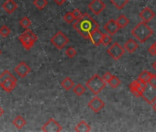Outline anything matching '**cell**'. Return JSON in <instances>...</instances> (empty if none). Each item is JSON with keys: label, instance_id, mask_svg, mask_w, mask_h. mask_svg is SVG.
Here are the masks:
<instances>
[{"label": "cell", "instance_id": "obj_1", "mask_svg": "<svg viewBox=\"0 0 156 132\" xmlns=\"http://www.w3.org/2000/svg\"><path fill=\"white\" fill-rule=\"evenodd\" d=\"M98 23L88 14H83V16L75 20L73 28L82 36L85 40H89L90 34L93 30L98 29Z\"/></svg>", "mask_w": 156, "mask_h": 132}, {"label": "cell", "instance_id": "obj_2", "mask_svg": "<svg viewBox=\"0 0 156 132\" xmlns=\"http://www.w3.org/2000/svg\"><path fill=\"white\" fill-rule=\"evenodd\" d=\"M131 34L137 38V40L143 43L145 41H147L151 35L153 34V31L151 30V28L144 21H141L140 23L137 24V26H135L132 30H131Z\"/></svg>", "mask_w": 156, "mask_h": 132}, {"label": "cell", "instance_id": "obj_3", "mask_svg": "<svg viewBox=\"0 0 156 132\" xmlns=\"http://www.w3.org/2000/svg\"><path fill=\"white\" fill-rule=\"evenodd\" d=\"M17 82V78L9 70L4 71L0 75V87L7 93H11L15 89Z\"/></svg>", "mask_w": 156, "mask_h": 132}, {"label": "cell", "instance_id": "obj_4", "mask_svg": "<svg viewBox=\"0 0 156 132\" xmlns=\"http://www.w3.org/2000/svg\"><path fill=\"white\" fill-rule=\"evenodd\" d=\"M106 85H107V83L98 75H94L86 83V86L96 96L98 95L106 87Z\"/></svg>", "mask_w": 156, "mask_h": 132}, {"label": "cell", "instance_id": "obj_5", "mask_svg": "<svg viewBox=\"0 0 156 132\" xmlns=\"http://www.w3.org/2000/svg\"><path fill=\"white\" fill-rule=\"evenodd\" d=\"M19 40L20 41V43L22 44V46L26 50H29L34 46V44L37 41L38 38H37L36 34L33 31H31L30 30L28 29V30H26L25 32H23L22 34H20L19 36Z\"/></svg>", "mask_w": 156, "mask_h": 132}, {"label": "cell", "instance_id": "obj_6", "mask_svg": "<svg viewBox=\"0 0 156 132\" xmlns=\"http://www.w3.org/2000/svg\"><path fill=\"white\" fill-rule=\"evenodd\" d=\"M51 42L58 50H62L69 43V39L62 31H58L51 38Z\"/></svg>", "mask_w": 156, "mask_h": 132}, {"label": "cell", "instance_id": "obj_7", "mask_svg": "<svg viewBox=\"0 0 156 132\" xmlns=\"http://www.w3.org/2000/svg\"><path fill=\"white\" fill-rule=\"evenodd\" d=\"M108 53L115 60L118 61L119 60L122 55L125 53V49L124 47H122L119 42H115L113 43L108 49Z\"/></svg>", "mask_w": 156, "mask_h": 132}, {"label": "cell", "instance_id": "obj_8", "mask_svg": "<svg viewBox=\"0 0 156 132\" xmlns=\"http://www.w3.org/2000/svg\"><path fill=\"white\" fill-rule=\"evenodd\" d=\"M42 131L46 132H59L62 130V127L61 125L54 119V118H50L41 127Z\"/></svg>", "mask_w": 156, "mask_h": 132}, {"label": "cell", "instance_id": "obj_9", "mask_svg": "<svg viewBox=\"0 0 156 132\" xmlns=\"http://www.w3.org/2000/svg\"><path fill=\"white\" fill-rule=\"evenodd\" d=\"M142 98L150 105H151L153 102L156 101V87H152L151 85H148L145 89V91L141 95Z\"/></svg>", "mask_w": 156, "mask_h": 132}, {"label": "cell", "instance_id": "obj_10", "mask_svg": "<svg viewBox=\"0 0 156 132\" xmlns=\"http://www.w3.org/2000/svg\"><path fill=\"white\" fill-rule=\"evenodd\" d=\"M88 9L97 16L100 15L106 9V4L102 0H93L88 5Z\"/></svg>", "mask_w": 156, "mask_h": 132}, {"label": "cell", "instance_id": "obj_11", "mask_svg": "<svg viewBox=\"0 0 156 132\" xmlns=\"http://www.w3.org/2000/svg\"><path fill=\"white\" fill-rule=\"evenodd\" d=\"M88 107L92 109V111H94L95 113H98L105 107V103L98 96H95L89 101Z\"/></svg>", "mask_w": 156, "mask_h": 132}, {"label": "cell", "instance_id": "obj_12", "mask_svg": "<svg viewBox=\"0 0 156 132\" xmlns=\"http://www.w3.org/2000/svg\"><path fill=\"white\" fill-rule=\"evenodd\" d=\"M31 69L30 66L25 62V61H21L20 62L15 68V72L16 74L20 77V78H25L30 73Z\"/></svg>", "mask_w": 156, "mask_h": 132}, {"label": "cell", "instance_id": "obj_13", "mask_svg": "<svg viewBox=\"0 0 156 132\" xmlns=\"http://www.w3.org/2000/svg\"><path fill=\"white\" fill-rule=\"evenodd\" d=\"M104 29H105V30L107 31V33L109 34V35H111V36H112V35H115V34L119 30V27L118 26L117 21H116L115 19H110V20H108V21L105 24Z\"/></svg>", "mask_w": 156, "mask_h": 132}, {"label": "cell", "instance_id": "obj_14", "mask_svg": "<svg viewBox=\"0 0 156 132\" xmlns=\"http://www.w3.org/2000/svg\"><path fill=\"white\" fill-rule=\"evenodd\" d=\"M103 35L104 33H102L98 29L93 30L90 34V37H89V40H91V42L96 45V46H99L101 44V41H102V39H103Z\"/></svg>", "mask_w": 156, "mask_h": 132}, {"label": "cell", "instance_id": "obj_15", "mask_svg": "<svg viewBox=\"0 0 156 132\" xmlns=\"http://www.w3.org/2000/svg\"><path fill=\"white\" fill-rule=\"evenodd\" d=\"M155 17V13L150 9V8H145L144 9L141 10V12L140 13V18L142 19V21L148 23L150 22L151 19H153Z\"/></svg>", "mask_w": 156, "mask_h": 132}, {"label": "cell", "instance_id": "obj_16", "mask_svg": "<svg viewBox=\"0 0 156 132\" xmlns=\"http://www.w3.org/2000/svg\"><path fill=\"white\" fill-rule=\"evenodd\" d=\"M2 8L4 9V10L7 13L12 14V13H14L17 10L18 5H17V3L14 1V0H6L5 3L2 5Z\"/></svg>", "mask_w": 156, "mask_h": 132}, {"label": "cell", "instance_id": "obj_17", "mask_svg": "<svg viewBox=\"0 0 156 132\" xmlns=\"http://www.w3.org/2000/svg\"><path fill=\"white\" fill-rule=\"evenodd\" d=\"M124 49L125 50H127L129 53H133L137 49H138V44L137 42L133 40V39H129L128 40L125 44H124Z\"/></svg>", "mask_w": 156, "mask_h": 132}, {"label": "cell", "instance_id": "obj_18", "mask_svg": "<svg viewBox=\"0 0 156 132\" xmlns=\"http://www.w3.org/2000/svg\"><path fill=\"white\" fill-rule=\"evenodd\" d=\"M12 123H13V125H14L18 129L20 130V129H22V128L26 126L27 121H26V119H25L22 116L19 115V116H17L13 119Z\"/></svg>", "mask_w": 156, "mask_h": 132}, {"label": "cell", "instance_id": "obj_19", "mask_svg": "<svg viewBox=\"0 0 156 132\" xmlns=\"http://www.w3.org/2000/svg\"><path fill=\"white\" fill-rule=\"evenodd\" d=\"M74 129L77 132H88V131L91 130V127L85 120H82L75 126Z\"/></svg>", "mask_w": 156, "mask_h": 132}, {"label": "cell", "instance_id": "obj_20", "mask_svg": "<svg viewBox=\"0 0 156 132\" xmlns=\"http://www.w3.org/2000/svg\"><path fill=\"white\" fill-rule=\"evenodd\" d=\"M61 85H62V87L64 90L69 91V90H71V89L74 86V82H73L70 77H65V78L62 81Z\"/></svg>", "mask_w": 156, "mask_h": 132}, {"label": "cell", "instance_id": "obj_21", "mask_svg": "<svg viewBox=\"0 0 156 132\" xmlns=\"http://www.w3.org/2000/svg\"><path fill=\"white\" fill-rule=\"evenodd\" d=\"M116 21H117V24H118V26L119 27V29H123V28L127 27L128 24L129 23V19H128L125 15H120V16L118 18V19H117Z\"/></svg>", "mask_w": 156, "mask_h": 132}, {"label": "cell", "instance_id": "obj_22", "mask_svg": "<svg viewBox=\"0 0 156 132\" xmlns=\"http://www.w3.org/2000/svg\"><path fill=\"white\" fill-rule=\"evenodd\" d=\"M73 94H75L77 96H81L82 95H84L85 93H86V91H87V89H86V87L83 85H76L75 86H73Z\"/></svg>", "mask_w": 156, "mask_h": 132}, {"label": "cell", "instance_id": "obj_23", "mask_svg": "<svg viewBox=\"0 0 156 132\" xmlns=\"http://www.w3.org/2000/svg\"><path fill=\"white\" fill-rule=\"evenodd\" d=\"M129 87L130 92L134 95V96H136V97H140L141 96V93L139 91V89L137 87V81L136 80L131 82L130 85H129Z\"/></svg>", "mask_w": 156, "mask_h": 132}, {"label": "cell", "instance_id": "obj_24", "mask_svg": "<svg viewBox=\"0 0 156 132\" xmlns=\"http://www.w3.org/2000/svg\"><path fill=\"white\" fill-rule=\"evenodd\" d=\"M110 2L118 9H122L128 3L129 0H110Z\"/></svg>", "mask_w": 156, "mask_h": 132}, {"label": "cell", "instance_id": "obj_25", "mask_svg": "<svg viewBox=\"0 0 156 132\" xmlns=\"http://www.w3.org/2000/svg\"><path fill=\"white\" fill-rule=\"evenodd\" d=\"M33 4L38 9L42 10L48 6V0H34Z\"/></svg>", "mask_w": 156, "mask_h": 132}, {"label": "cell", "instance_id": "obj_26", "mask_svg": "<svg viewBox=\"0 0 156 132\" xmlns=\"http://www.w3.org/2000/svg\"><path fill=\"white\" fill-rule=\"evenodd\" d=\"M151 75H152V74L150 73L149 71H143V72L140 73V75H139V78H138V79H140V81L145 82V83L148 84V82H149V80H150V78H151Z\"/></svg>", "mask_w": 156, "mask_h": 132}, {"label": "cell", "instance_id": "obj_27", "mask_svg": "<svg viewBox=\"0 0 156 132\" xmlns=\"http://www.w3.org/2000/svg\"><path fill=\"white\" fill-rule=\"evenodd\" d=\"M63 20L68 23V24H72L74 20H76L74 14L73 12H67L64 16H63Z\"/></svg>", "mask_w": 156, "mask_h": 132}, {"label": "cell", "instance_id": "obj_28", "mask_svg": "<svg viewBox=\"0 0 156 132\" xmlns=\"http://www.w3.org/2000/svg\"><path fill=\"white\" fill-rule=\"evenodd\" d=\"M112 88H117V87H119V85H120V80L117 77V76H115V75H112V77L110 78V80H109V82L108 83Z\"/></svg>", "mask_w": 156, "mask_h": 132}, {"label": "cell", "instance_id": "obj_29", "mask_svg": "<svg viewBox=\"0 0 156 132\" xmlns=\"http://www.w3.org/2000/svg\"><path fill=\"white\" fill-rule=\"evenodd\" d=\"M10 33H11V30L8 26L4 25V26H2L1 28H0V35H1L2 37L7 38V37H9L10 35Z\"/></svg>", "mask_w": 156, "mask_h": 132}, {"label": "cell", "instance_id": "obj_30", "mask_svg": "<svg viewBox=\"0 0 156 132\" xmlns=\"http://www.w3.org/2000/svg\"><path fill=\"white\" fill-rule=\"evenodd\" d=\"M20 26H21L22 28L28 30V29L30 27V25H31V21H30V19L28 17H24L23 19H20Z\"/></svg>", "mask_w": 156, "mask_h": 132}, {"label": "cell", "instance_id": "obj_31", "mask_svg": "<svg viewBox=\"0 0 156 132\" xmlns=\"http://www.w3.org/2000/svg\"><path fill=\"white\" fill-rule=\"evenodd\" d=\"M112 42V37L111 35L109 34H104L103 35V39H102V41H101V44H103L104 46H108L110 43Z\"/></svg>", "mask_w": 156, "mask_h": 132}, {"label": "cell", "instance_id": "obj_32", "mask_svg": "<svg viewBox=\"0 0 156 132\" xmlns=\"http://www.w3.org/2000/svg\"><path fill=\"white\" fill-rule=\"evenodd\" d=\"M65 54H66V56H68L69 58L72 59V58H73V57L77 54V51H76V50L73 49V47H69V48L66 50Z\"/></svg>", "mask_w": 156, "mask_h": 132}, {"label": "cell", "instance_id": "obj_33", "mask_svg": "<svg viewBox=\"0 0 156 132\" xmlns=\"http://www.w3.org/2000/svg\"><path fill=\"white\" fill-rule=\"evenodd\" d=\"M148 85L152 87H156V75H151V76L148 82Z\"/></svg>", "mask_w": 156, "mask_h": 132}, {"label": "cell", "instance_id": "obj_34", "mask_svg": "<svg viewBox=\"0 0 156 132\" xmlns=\"http://www.w3.org/2000/svg\"><path fill=\"white\" fill-rule=\"evenodd\" d=\"M149 53H150L151 56H155V55H156V42L152 43L151 46L149 48Z\"/></svg>", "mask_w": 156, "mask_h": 132}, {"label": "cell", "instance_id": "obj_35", "mask_svg": "<svg viewBox=\"0 0 156 132\" xmlns=\"http://www.w3.org/2000/svg\"><path fill=\"white\" fill-rule=\"evenodd\" d=\"M112 75H111V73L107 72V73H105L104 75H103V80H104L106 83H108L109 80H110V78L112 77Z\"/></svg>", "mask_w": 156, "mask_h": 132}, {"label": "cell", "instance_id": "obj_36", "mask_svg": "<svg viewBox=\"0 0 156 132\" xmlns=\"http://www.w3.org/2000/svg\"><path fill=\"white\" fill-rule=\"evenodd\" d=\"M73 13L74 14V17H75V19H80V18L83 16V14L81 13V11H80L79 9H74V10L73 11Z\"/></svg>", "mask_w": 156, "mask_h": 132}, {"label": "cell", "instance_id": "obj_37", "mask_svg": "<svg viewBox=\"0 0 156 132\" xmlns=\"http://www.w3.org/2000/svg\"><path fill=\"white\" fill-rule=\"evenodd\" d=\"M54 1H55V3L57 4V5H59V6H62L65 1H66V0H54Z\"/></svg>", "mask_w": 156, "mask_h": 132}, {"label": "cell", "instance_id": "obj_38", "mask_svg": "<svg viewBox=\"0 0 156 132\" xmlns=\"http://www.w3.org/2000/svg\"><path fill=\"white\" fill-rule=\"evenodd\" d=\"M4 113H5V111H4V109L1 107V106H0V117H1L3 115H4Z\"/></svg>", "mask_w": 156, "mask_h": 132}, {"label": "cell", "instance_id": "obj_39", "mask_svg": "<svg viewBox=\"0 0 156 132\" xmlns=\"http://www.w3.org/2000/svg\"><path fill=\"white\" fill-rule=\"evenodd\" d=\"M152 104H153V105H152V108H153V110L156 112V101H155V102H153Z\"/></svg>", "mask_w": 156, "mask_h": 132}, {"label": "cell", "instance_id": "obj_40", "mask_svg": "<svg viewBox=\"0 0 156 132\" xmlns=\"http://www.w3.org/2000/svg\"><path fill=\"white\" fill-rule=\"evenodd\" d=\"M152 67H153V69H154V70L156 71V61H154V62L152 63Z\"/></svg>", "mask_w": 156, "mask_h": 132}, {"label": "cell", "instance_id": "obj_41", "mask_svg": "<svg viewBox=\"0 0 156 132\" xmlns=\"http://www.w3.org/2000/svg\"><path fill=\"white\" fill-rule=\"evenodd\" d=\"M2 54V51H1V50H0V55H1Z\"/></svg>", "mask_w": 156, "mask_h": 132}]
</instances>
